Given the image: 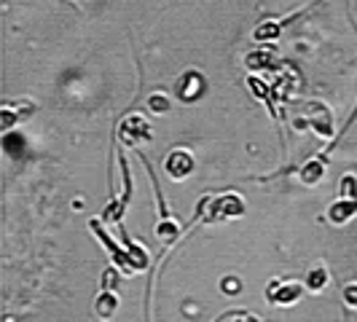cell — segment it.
Segmentation results:
<instances>
[{
  "label": "cell",
  "instance_id": "cell-1",
  "mask_svg": "<svg viewBox=\"0 0 357 322\" xmlns=\"http://www.w3.org/2000/svg\"><path fill=\"white\" fill-rule=\"evenodd\" d=\"M245 199L239 194H218V197H202L191 217V226H215L223 220H234L245 215Z\"/></svg>",
  "mask_w": 357,
  "mask_h": 322
},
{
  "label": "cell",
  "instance_id": "cell-21",
  "mask_svg": "<svg viewBox=\"0 0 357 322\" xmlns=\"http://www.w3.org/2000/svg\"><path fill=\"white\" fill-rule=\"evenodd\" d=\"M223 287H226V293H239V287H242V282H239V279H226V282H223Z\"/></svg>",
  "mask_w": 357,
  "mask_h": 322
},
{
  "label": "cell",
  "instance_id": "cell-15",
  "mask_svg": "<svg viewBox=\"0 0 357 322\" xmlns=\"http://www.w3.org/2000/svg\"><path fill=\"white\" fill-rule=\"evenodd\" d=\"M328 282H331V271L325 266H312L304 277V285L309 293H322L328 287Z\"/></svg>",
  "mask_w": 357,
  "mask_h": 322
},
{
  "label": "cell",
  "instance_id": "cell-3",
  "mask_svg": "<svg viewBox=\"0 0 357 322\" xmlns=\"http://www.w3.org/2000/svg\"><path fill=\"white\" fill-rule=\"evenodd\" d=\"M306 285L301 279H290V277H274L266 285V301L271 306H293L301 301Z\"/></svg>",
  "mask_w": 357,
  "mask_h": 322
},
{
  "label": "cell",
  "instance_id": "cell-5",
  "mask_svg": "<svg viewBox=\"0 0 357 322\" xmlns=\"http://www.w3.org/2000/svg\"><path fill=\"white\" fill-rule=\"evenodd\" d=\"M140 161L145 164V169H148V175H151V183H153V191H156V201H159V226H156V236H159L161 242H167L169 247L178 242V236L183 233V229H180V223L175 220V217H169V210H167V204H164V197H161V188L159 183H156V178H153V169H151V164H148V159L145 156H140Z\"/></svg>",
  "mask_w": 357,
  "mask_h": 322
},
{
  "label": "cell",
  "instance_id": "cell-16",
  "mask_svg": "<svg viewBox=\"0 0 357 322\" xmlns=\"http://www.w3.org/2000/svg\"><path fill=\"white\" fill-rule=\"evenodd\" d=\"M121 242H124V247L129 250V255H132V263H135V271H143V268H148V263H151V258H148V252L137 245V242H132L129 236H126V231H121Z\"/></svg>",
  "mask_w": 357,
  "mask_h": 322
},
{
  "label": "cell",
  "instance_id": "cell-14",
  "mask_svg": "<svg viewBox=\"0 0 357 322\" xmlns=\"http://www.w3.org/2000/svg\"><path fill=\"white\" fill-rule=\"evenodd\" d=\"M245 65L250 72H264V70H274L277 68V59H274V52H250L245 56Z\"/></svg>",
  "mask_w": 357,
  "mask_h": 322
},
{
  "label": "cell",
  "instance_id": "cell-23",
  "mask_svg": "<svg viewBox=\"0 0 357 322\" xmlns=\"http://www.w3.org/2000/svg\"><path fill=\"white\" fill-rule=\"evenodd\" d=\"M236 322H255V320H250V317H236Z\"/></svg>",
  "mask_w": 357,
  "mask_h": 322
},
{
  "label": "cell",
  "instance_id": "cell-13",
  "mask_svg": "<svg viewBox=\"0 0 357 322\" xmlns=\"http://www.w3.org/2000/svg\"><path fill=\"white\" fill-rule=\"evenodd\" d=\"M33 110H36V107L30 105V102H24V105H22V102H19V105L6 102V105H3V110H0V129H3V132H8L11 126L17 124L19 118L24 121V118H27Z\"/></svg>",
  "mask_w": 357,
  "mask_h": 322
},
{
  "label": "cell",
  "instance_id": "cell-6",
  "mask_svg": "<svg viewBox=\"0 0 357 322\" xmlns=\"http://www.w3.org/2000/svg\"><path fill=\"white\" fill-rule=\"evenodd\" d=\"M119 167H121V175H124V191H121V197H116L105 207V213H102V217H100L102 223H121V217H124L126 207H129V199H132V191H135L132 172H129V161H126L124 151L119 153Z\"/></svg>",
  "mask_w": 357,
  "mask_h": 322
},
{
  "label": "cell",
  "instance_id": "cell-12",
  "mask_svg": "<svg viewBox=\"0 0 357 322\" xmlns=\"http://www.w3.org/2000/svg\"><path fill=\"white\" fill-rule=\"evenodd\" d=\"M119 306H121L119 293H116V290H107V287H102V290L97 293V298H94V312H97L100 320H105V322H110L116 317Z\"/></svg>",
  "mask_w": 357,
  "mask_h": 322
},
{
  "label": "cell",
  "instance_id": "cell-17",
  "mask_svg": "<svg viewBox=\"0 0 357 322\" xmlns=\"http://www.w3.org/2000/svg\"><path fill=\"white\" fill-rule=\"evenodd\" d=\"M248 86H250V91L255 94V97H258V100H261V102H266L268 110H271V116L277 118V110H274V105H271V89H268L266 84H264V81H261L255 72H252L250 78H248Z\"/></svg>",
  "mask_w": 357,
  "mask_h": 322
},
{
  "label": "cell",
  "instance_id": "cell-8",
  "mask_svg": "<svg viewBox=\"0 0 357 322\" xmlns=\"http://www.w3.org/2000/svg\"><path fill=\"white\" fill-rule=\"evenodd\" d=\"M204 89H207V84H204V75L199 70H185L175 81V97L180 102H197L204 94Z\"/></svg>",
  "mask_w": 357,
  "mask_h": 322
},
{
  "label": "cell",
  "instance_id": "cell-22",
  "mask_svg": "<svg viewBox=\"0 0 357 322\" xmlns=\"http://www.w3.org/2000/svg\"><path fill=\"white\" fill-rule=\"evenodd\" d=\"M239 314H242V309H229V312H223L215 322H223V320H229V317H239Z\"/></svg>",
  "mask_w": 357,
  "mask_h": 322
},
{
  "label": "cell",
  "instance_id": "cell-2",
  "mask_svg": "<svg viewBox=\"0 0 357 322\" xmlns=\"http://www.w3.org/2000/svg\"><path fill=\"white\" fill-rule=\"evenodd\" d=\"M355 118H357V107H355V113H352V118L347 121V126L339 132V137L336 140H331V143L322 148L317 156H312V159L306 161V164H301L298 169H296V175H298V180L304 183V185H317L322 178H325V167H328V159H331V151L336 148V143L339 140H344V135H347V129L355 124Z\"/></svg>",
  "mask_w": 357,
  "mask_h": 322
},
{
  "label": "cell",
  "instance_id": "cell-9",
  "mask_svg": "<svg viewBox=\"0 0 357 322\" xmlns=\"http://www.w3.org/2000/svg\"><path fill=\"white\" fill-rule=\"evenodd\" d=\"M194 153L191 151H185V148H175V151H169L167 153V159H164V169H167V175L172 180H185L191 172H194Z\"/></svg>",
  "mask_w": 357,
  "mask_h": 322
},
{
  "label": "cell",
  "instance_id": "cell-19",
  "mask_svg": "<svg viewBox=\"0 0 357 322\" xmlns=\"http://www.w3.org/2000/svg\"><path fill=\"white\" fill-rule=\"evenodd\" d=\"M169 97H164L161 91H156V94H151L148 97V107H151V113H167L169 110Z\"/></svg>",
  "mask_w": 357,
  "mask_h": 322
},
{
  "label": "cell",
  "instance_id": "cell-18",
  "mask_svg": "<svg viewBox=\"0 0 357 322\" xmlns=\"http://www.w3.org/2000/svg\"><path fill=\"white\" fill-rule=\"evenodd\" d=\"M339 194L347 199H357V175H344V178H341Z\"/></svg>",
  "mask_w": 357,
  "mask_h": 322
},
{
  "label": "cell",
  "instance_id": "cell-11",
  "mask_svg": "<svg viewBox=\"0 0 357 322\" xmlns=\"http://www.w3.org/2000/svg\"><path fill=\"white\" fill-rule=\"evenodd\" d=\"M312 6H306V8H301V11H296V14H290V17H285V19H264L255 30H252V38L255 40H274V38H280V33L285 30L287 24H293L296 19L301 17L304 11H309Z\"/></svg>",
  "mask_w": 357,
  "mask_h": 322
},
{
  "label": "cell",
  "instance_id": "cell-7",
  "mask_svg": "<svg viewBox=\"0 0 357 322\" xmlns=\"http://www.w3.org/2000/svg\"><path fill=\"white\" fill-rule=\"evenodd\" d=\"M119 140L124 145H129V151H137L140 145L153 140V129L148 124V118L132 113V116H126L124 121H121V126H119Z\"/></svg>",
  "mask_w": 357,
  "mask_h": 322
},
{
  "label": "cell",
  "instance_id": "cell-20",
  "mask_svg": "<svg viewBox=\"0 0 357 322\" xmlns=\"http://www.w3.org/2000/svg\"><path fill=\"white\" fill-rule=\"evenodd\" d=\"M344 304L357 309V282H349V285L344 287Z\"/></svg>",
  "mask_w": 357,
  "mask_h": 322
},
{
  "label": "cell",
  "instance_id": "cell-4",
  "mask_svg": "<svg viewBox=\"0 0 357 322\" xmlns=\"http://www.w3.org/2000/svg\"><path fill=\"white\" fill-rule=\"evenodd\" d=\"M89 226H91V233L105 245V250H107V255H110V261H113V266L119 268V271H124V274H135V263H132V255H129V250L124 247V242L119 245V242L105 231V226H102L100 217H94Z\"/></svg>",
  "mask_w": 357,
  "mask_h": 322
},
{
  "label": "cell",
  "instance_id": "cell-10",
  "mask_svg": "<svg viewBox=\"0 0 357 322\" xmlns=\"http://www.w3.org/2000/svg\"><path fill=\"white\" fill-rule=\"evenodd\" d=\"M357 215V199H347V197H339L336 201H331V207L325 210L322 215V220L328 223V226H347L352 217Z\"/></svg>",
  "mask_w": 357,
  "mask_h": 322
}]
</instances>
